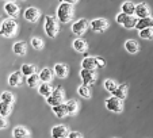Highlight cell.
<instances>
[{
    "instance_id": "cell-8",
    "label": "cell",
    "mask_w": 153,
    "mask_h": 138,
    "mask_svg": "<svg viewBox=\"0 0 153 138\" xmlns=\"http://www.w3.org/2000/svg\"><path fill=\"white\" fill-rule=\"evenodd\" d=\"M80 77H81V80H83V83L85 84V85H88V87L96 81L95 72H94V70H88V69H81Z\"/></svg>"
},
{
    "instance_id": "cell-32",
    "label": "cell",
    "mask_w": 153,
    "mask_h": 138,
    "mask_svg": "<svg viewBox=\"0 0 153 138\" xmlns=\"http://www.w3.org/2000/svg\"><path fill=\"white\" fill-rule=\"evenodd\" d=\"M140 37H141L142 39H153V29L148 27V29L140 30Z\"/></svg>"
},
{
    "instance_id": "cell-28",
    "label": "cell",
    "mask_w": 153,
    "mask_h": 138,
    "mask_svg": "<svg viewBox=\"0 0 153 138\" xmlns=\"http://www.w3.org/2000/svg\"><path fill=\"white\" fill-rule=\"evenodd\" d=\"M20 73L23 76H30V75H34L35 73V66L34 65H30V64H23L22 68H20Z\"/></svg>"
},
{
    "instance_id": "cell-29",
    "label": "cell",
    "mask_w": 153,
    "mask_h": 138,
    "mask_svg": "<svg viewBox=\"0 0 153 138\" xmlns=\"http://www.w3.org/2000/svg\"><path fill=\"white\" fill-rule=\"evenodd\" d=\"M11 106L12 104H8V103H4V102H0V115L1 116H8L11 114Z\"/></svg>"
},
{
    "instance_id": "cell-7",
    "label": "cell",
    "mask_w": 153,
    "mask_h": 138,
    "mask_svg": "<svg viewBox=\"0 0 153 138\" xmlns=\"http://www.w3.org/2000/svg\"><path fill=\"white\" fill-rule=\"evenodd\" d=\"M90 27H91V30L95 33H103L104 30L108 27V22H107L106 19H102V18L94 19L92 22L90 23Z\"/></svg>"
},
{
    "instance_id": "cell-24",
    "label": "cell",
    "mask_w": 153,
    "mask_h": 138,
    "mask_svg": "<svg viewBox=\"0 0 153 138\" xmlns=\"http://www.w3.org/2000/svg\"><path fill=\"white\" fill-rule=\"evenodd\" d=\"M53 88L50 87L49 83H41L39 85H38V92H39L41 96H45V98H48V96L52 93Z\"/></svg>"
},
{
    "instance_id": "cell-2",
    "label": "cell",
    "mask_w": 153,
    "mask_h": 138,
    "mask_svg": "<svg viewBox=\"0 0 153 138\" xmlns=\"http://www.w3.org/2000/svg\"><path fill=\"white\" fill-rule=\"evenodd\" d=\"M73 16V8L72 4L68 3H61L57 8V18L61 23H68L72 20Z\"/></svg>"
},
{
    "instance_id": "cell-12",
    "label": "cell",
    "mask_w": 153,
    "mask_h": 138,
    "mask_svg": "<svg viewBox=\"0 0 153 138\" xmlns=\"http://www.w3.org/2000/svg\"><path fill=\"white\" fill-rule=\"evenodd\" d=\"M134 14H136V16L138 18V19H142V18H148V16H149V14H150L148 4H145V3L137 4V6H136V10H134Z\"/></svg>"
},
{
    "instance_id": "cell-30",
    "label": "cell",
    "mask_w": 153,
    "mask_h": 138,
    "mask_svg": "<svg viewBox=\"0 0 153 138\" xmlns=\"http://www.w3.org/2000/svg\"><path fill=\"white\" fill-rule=\"evenodd\" d=\"M27 85L30 87V88H35V87L39 85V77H38V75H30L27 76Z\"/></svg>"
},
{
    "instance_id": "cell-14",
    "label": "cell",
    "mask_w": 153,
    "mask_h": 138,
    "mask_svg": "<svg viewBox=\"0 0 153 138\" xmlns=\"http://www.w3.org/2000/svg\"><path fill=\"white\" fill-rule=\"evenodd\" d=\"M81 66L83 69H88V70H95L98 68V64H96V57H85L81 61Z\"/></svg>"
},
{
    "instance_id": "cell-10",
    "label": "cell",
    "mask_w": 153,
    "mask_h": 138,
    "mask_svg": "<svg viewBox=\"0 0 153 138\" xmlns=\"http://www.w3.org/2000/svg\"><path fill=\"white\" fill-rule=\"evenodd\" d=\"M25 19L27 20V22L30 23H35L38 20V18H39V11H38L35 7H29V8L25 11Z\"/></svg>"
},
{
    "instance_id": "cell-15",
    "label": "cell",
    "mask_w": 153,
    "mask_h": 138,
    "mask_svg": "<svg viewBox=\"0 0 153 138\" xmlns=\"http://www.w3.org/2000/svg\"><path fill=\"white\" fill-rule=\"evenodd\" d=\"M148 27H150V29H153V19L152 18H142V19H138L136 23V29L138 30H142V29H148Z\"/></svg>"
},
{
    "instance_id": "cell-21",
    "label": "cell",
    "mask_w": 153,
    "mask_h": 138,
    "mask_svg": "<svg viewBox=\"0 0 153 138\" xmlns=\"http://www.w3.org/2000/svg\"><path fill=\"white\" fill-rule=\"evenodd\" d=\"M72 46H73V49H75L77 53H84L87 50V47H88L87 42L84 39H81V38H77V39L73 41Z\"/></svg>"
},
{
    "instance_id": "cell-13",
    "label": "cell",
    "mask_w": 153,
    "mask_h": 138,
    "mask_svg": "<svg viewBox=\"0 0 153 138\" xmlns=\"http://www.w3.org/2000/svg\"><path fill=\"white\" fill-rule=\"evenodd\" d=\"M4 12H6L10 18H15L19 14V7H18V4L14 3V1H8V3L4 4Z\"/></svg>"
},
{
    "instance_id": "cell-35",
    "label": "cell",
    "mask_w": 153,
    "mask_h": 138,
    "mask_svg": "<svg viewBox=\"0 0 153 138\" xmlns=\"http://www.w3.org/2000/svg\"><path fill=\"white\" fill-rule=\"evenodd\" d=\"M103 85H104V88H106V91H108V92H113L114 89L117 88V83L114 80H110V79L104 81Z\"/></svg>"
},
{
    "instance_id": "cell-22",
    "label": "cell",
    "mask_w": 153,
    "mask_h": 138,
    "mask_svg": "<svg viewBox=\"0 0 153 138\" xmlns=\"http://www.w3.org/2000/svg\"><path fill=\"white\" fill-rule=\"evenodd\" d=\"M12 52L16 56H25L26 54V43L23 41H18L16 43H14L12 46Z\"/></svg>"
},
{
    "instance_id": "cell-3",
    "label": "cell",
    "mask_w": 153,
    "mask_h": 138,
    "mask_svg": "<svg viewBox=\"0 0 153 138\" xmlns=\"http://www.w3.org/2000/svg\"><path fill=\"white\" fill-rule=\"evenodd\" d=\"M45 33H46L50 38H54L58 33L57 22H56V19L53 16H50V15L45 16Z\"/></svg>"
},
{
    "instance_id": "cell-9",
    "label": "cell",
    "mask_w": 153,
    "mask_h": 138,
    "mask_svg": "<svg viewBox=\"0 0 153 138\" xmlns=\"http://www.w3.org/2000/svg\"><path fill=\"white\" fill-rule=\"evenodd\" d=\"M87 27H88V22H87V19H84V18L83 19H79L72 24V33L73 34L81 35V34H84V31L87 30Z\"/></svg>"
},
{
    "instance_id": "cell-25",
    "label": "cell",
    "mask_w": 153,
    "mask_h": 138,
    "mask_svg": "<svg viewBox=\"0 0 153 138\" xmlns=\"http://www.w3.org/2000/svg\"><path fill=\"white\" fill-rule=\"evenodd\" d=\"M53 112H54L56 116L58 118H64V116H67L68 112H67V107L65 104L61 103V104H57V106H53Z\"/></svg>"
},
{
    "instance_id": "cell-27",
    "label": "cell",
    "mask_w": 153,
    "mask_h": 138,
    "mask_svg": "<svg viewBox=\"0 0 153 138\" xmlns=\"http://www.w3.org/2000/svg\"><path fill=\"white\" fill-rule=\"evenodd\" d=\"M65 107H67L68 115H75L79 110V104L76 100H68L67 103H65Z\"/></svg>"
},
{
    "instance_id": "cell-36",
    "label": "cell",
    "mask_w": 153,
    "mask_h": 138,
    "mask_svg": "<svg viewBox=\"0 0 153 138\" xmlns=\"http://www.w3.org/2000/svg\"><path fill=\"white\" fill-rule=\"evenodd\" d=\"M67 138H83V135L77 131H72V133H68Z\"/></svg>"
},
{
    "instance_id": "cell-18",
    "label": "cell",
    "mask_w": 153,
    "mask_h": 138,
    "mask_svg": "<svg viewBox=\"0 0 153 138\" xmlns=\"http://www.w3.org/2000/svg\"><path fill=\"white\" fill-rule=\"evenodd\" d=\"M12 135L14 138H29L30 137V133L26 127L23 126H16L14 130H12Z\"/></svg>"
},
{
    "instance_id": "cell-23",
    "label": "cell",
    "mask_w": 153,
    "mask_h": 138,
    "mask_svg": "<svg viewBox=\"0 0 153 138\" xmlns=\"http://www.w3.org/2000/svg\"><path fill=\"white\" fill-rule=\"evenodd\" d=\"M20 83H22V73L20 72H14L10 75L8 84L11 87H18V85H20Z\"/></svg>"
},
{
    "instance_id": "cell-39",
    "label": "cell",
    "mask_w": 153,
    "mask_h": 138,
    "mask_svg": "<svg viewBox=\"0 0 153 138\" xmlns=\"http://www.w3.org/2000/svg\"><path fill=\"white\" fill-rule=\"evenodd\" d=\"M61 3H68V4H75L77 0H60Z\"/></svg>"
},
{
    "instance_id": "cell-19",
    "label": "cell",
    "mask_w": 153,
    "mask_h": 138,
    "mask_svg": "<svg viewBox=\"0 0 153 138\" xmlns=\"http://www.w3.org/2000/svg\"><path fill=\"white\" fill-rule=\"evenodd\" d=\"M53 70H54V73H56L57 77L64 79V77H67L68 76V66L65 65V64H56Z\"/></svg>"
},
{
    "instance_id": "cell-4",
    "label": "cell",
    "mask_w": 153,
    "mask_h": 138,
    "mask_svg": "<svg viewBox=\"0 0 153 138\" xmlns=\"http://www.w3.org/2000/svg\"><path fill=\"white\" fill-rule=\"evenodd\" d=\"M117 23L122 24L125 29H133L136 27V23H137V19L133 16V15H127V14H118L117 15Z\"/></svg>"
},
{
    "instance_id": "cell-33",
    "label": "cell",
    "mask_w": 153,
    "mask_h": 138,
    "mask_svg": "<svg viewBox=\"0 0 153 138\" xmlns=\"http://www.w3.org/2000/svg\"><path fill=\"white\" fill-rule=\"evenodd\" d=\"M0 99H1V102L8 103V104H12L15 102V98H14V95H12L11 92H3L1 96H0Z\"/></svg>"
},
{
    "instance_id": "cell-17",
    "label": "cell",
    "mask_w": 153,
    "mask_h": 138,
    "mask_svg": "<svg viewBox=\"0 0 153 138\" xmlns=\"http://www.w3.org/2000/svg\"><path fill=\"white\" fill-rule=\"evenodd\" d=\"M125 49H126V52L130 53V54H136V53H138L140 46L134 39H127L126 42H125Z\"/></svg>"
},
{
    "instance_id": "cell-6",
    "label": "cell",
    "mask_w": 153,
    "mask_h": 138,
    "mask_svg": "<svg viewBox=\"0 0 153 138\" xmlns=\"http://www.w3.org/2000/svg\"><path fill=\"white\" fill-rule=\"evenodd\" d=\"M104 104H106V108L110 110V111L113 112H121L122 108H123V104H122V100L118 98H108L106 99V102H104Z\"/></svg>"
},
{
    "instance_id": "cell-5",
    "label": "cell",
    "mask_w": 153,
    "mask_h": 138,
    "mask_svg": "<svg viewBox=\"0 0 153 138\" xmlns=\"http://www.w3.org/2000/svg\"><path fill=\"white\" fill-rule=\"evenodd\" d=\"M64 102V91L58 87V88L53 89L52 93L46 98V103L49 106H57V104H61Z\"/></svg>"
},
{
    "instance_id": "cell-16",
    "label": "cell",
    "mask_w": 153,
    "mask_h": 138,
    "mask_svg": "<svg viewBox=\"0 0 153 138\" xmlns=\"http://www.w3.org/2000/svg\"><path fill=\"white\" fill-rule=\"evenodd\" d=\"M113 96L114 98H118V99H125L126 98V93H127V84H121V85H117V88L114 89L113 92Z\"/></svg>"
},
{
    "instance_id": "cell-34",
    "label": "cell",
    "mask_w": 153,
    "mask_h": 138,
    "mask_svg": "<svg viewBox=\"0 0 153 138\" xmlns=\"http://www.w3.org/2000/svg\"><path fill=\"white\" fill-rule=\"evenodd\" d=\"M31 46L34 47L35 50H41V49L43 47V42H42V39H41V38H37V37L31 38Z\"/></svg>"
},
{
    "instance_id": "cell-37",
    "label": "cell",
    "mask_w": 153,
    "mask_h": 138,
    "mask_svg": "<svg viewBox=\"0 0 153 138\" xmlns=\"http://www.w3.org/2000/svg\"><path fill=\"white\" fill-rule=\"evenodd\" d=\"M6 127H7V121H6V118L0 115V130H1V129H6Z\"/></svg>"
},
{
    "instance_id": "cell-11",
    "label": "cell",
    "mask_w": 153,
    "mask_h": 138,
    "mask_svg": "<svg viewBox=\"0 0 153 138\" xmlns=\"http://www.w3.org/2000/svg\"><path fill=\"white\" fill-rule=\"evenodd\" d=\"M68 133H69V130H68L67 126L58 125V126H54L52 129V137L53 138H67Z\"/></svg>"
},
{
    "instance_id": "cell-26",
    "label": "cell",
    "mask_w": 153,
    "mask_h": 138,
    "mask_svg": "<svg viewBox=\"0 0 153 138\" xmlns=\"http://www.w3.org/2000/svg\"><path fill=\"white\" fill-rule=\"evenodd\" d=\"M121 10L123 14H127V15H133L134 14V10H136V4L133 1H125L123 4L121 6Z\"/></svg>"
},
{
    "instance_id": "cell-38",
    "label": "cell",
    "mask_w": 153,
    "mask_h": 138,
    "mask_svg": "<svg viewBox=\"0 0 153 138\" xmlns=\"http://www.w3.org/2000/svg\"><path fill=\"white\" fill-rule=\"evenodd\" d=\"M96 64H98V66H104V60L103 58H100V57H96Z\"/></svg>"
},
{
    "instance_id": "cell-1",
    "label": "cell",
    "mask_w": 153,
    "mask_h": 138,
    "mask_svg": "<svg viewBox=\"0 0 153 138\" xmlns=\"http://www.w3.org/2000/svg\"><path fill=\"white\" fill-rule=\"evenodd\" d=\"M18 30V23L14 18H8V19L3 20L0 24V34L6 38H11L16 34Z\"/></svg>"
},
{
    "instance_id": "cell-20",
    "label": "cell",
    "mask_w": 153,
    "mask_h": 138,
    "mask_svg": "<svg viewBox=\"0 0 153 138\" xmlns=\"http://www.w3.org/2000/svg\"><path fill=\"white\" fill-rule=\"evenodd\" d=\"M38 77H39V81H42V83H50V80L53 79V72H52V69H49V68H43L42 70L39 72Z\"/></svg>"
},
{
    "instance_id": "cell-31",
    "label": "cell",
    "mask_w": 153,
    "mask_h": 138,
    "mask_svg": "<svg viewBox=\"0 0 153 138\" xmlns=\"http://www.w3.org/2000/svg\"><path fill=\"white\" fill-rule=\"evenodd\" d=\"M77 92H79V95H80L81 98L88 99L91 96V91H90V88H88V85H85V84H83V85L79 87Z\"/></svg>"
}]
</instances>
